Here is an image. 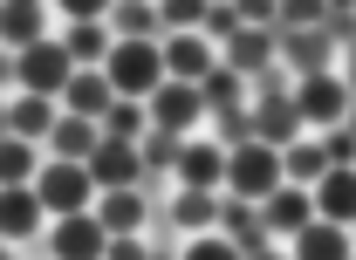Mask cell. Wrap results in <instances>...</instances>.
<instances>
[{
    "label": "cell",
    "mask_w": 356,
    "mask_h": 260,
    "mask_svg": "<svg viewBox=\"0 0 356 260\" xmlns=\"http://www.w3.org/2000/svg\"><path fill=\"white\" fill-rule=\"evenodd\" d=\"M281 151L274 144H240V151H226V185H233V199H267V192H281Z\"/></svg>",
    "instance_id": "obj_1"
},
{
    "label": "cell",
    "mask_w": 356,
    "mask_h": 260,
    "mask_svg": "<svg viewBox=\"0 0 356 260\" xmlns=\"http://www.w3.org/2000/svg\"><path fill=\"white\" fill-rule=\"evenodd\" d=\"M103 76H110V89H124V96H158L165 89V55H158V42H117Z\"/></svg>",
    "instance_id": "obj_2"
},
{
    "label": "cell",
    "mask_w": 356,
    "mask_h": 260,
    "mask_svg": "<svg viewBox=\"0 0 356 260\" xmlns=\"http://www.w3.org/2000/svg\"><path fill=\"white\" fill-rule=\"evenodd\" d=\"M14 83L48 103V96H62V89L76 83V55L62 42H42V48H28V55H14Z\"/></svg>",
    "instance_id": "obj_3"
},
{
    "label": "cell",
    "mask_w": 356,
    "mask_h": 260,
    "mask_svg": "<svg viewBox=\"0 0 356 260\" xmlns=\"http://www.w3.org/2000/svg\"><path fill=\"white\" fill-rule=\"evenodd\" d=\"M89 192H96L89 165H48V172L35 178V199H42V213H55V219L89 213Z\"/></svg>",
    "instance_id": "obj_4"
},
{
    "label": "cell",
    "mask_w": 356,
    "mask_h": 260,
    "mask_svg": "<svg viewBox=\"0 0 356 260\" xmlns=\"http://www.w3.org/2000/svg\"><path fill=\"white\" fill-rule=\"evenodd\" d=\"M55 260H103V247H110V233L96 226V213H69V219H55Z\"/></svg>",
    "instance_id": "obj_5"
},
{
    "label": "cell",
    "mask_w": 356,
    "mask_h": 260,
    "mask_svg": "<svg viewBox=\"0 0 356 260\" xmlns=\"http://www.w3.org/2000/svg\"><path fill=\"white\" fill-rule=\"evenodd\" d=\"M137 172H144V151L137 144H96V158H89V178L103 192H131Z\"/></svg>",
    "instance_id": "obj_6"
},
{
    "label": "cell",
    "mask_w": 356,
    "mask_h": 260,
    "mask_svg": "<svg viewBox=\"0 0 356 260\" xmlns=\"http://www.w3.org/2000/svg\"><path fill=\"white\" fill-rule=\"evenodd\" d=\"M343 110H350V89H343V76H309V83H302L295 117H309V124H343Z\"/></svg>",
    "instance_id": "obj_7"
},
{
    "label": "cell",
    "mask_w": 356,
    "mask_h": 260,
    "mask_svg": "<svg viewBox=\"0 0 356 260\" xmlns=\"http://www.w3.org/2000/svg\"><path fill=\"white\" fill-rule=\"evenodd\" d=\"M315 213L329 219V226H356V172H350V165H329V172H322Z\"/></svg>",
    "instance_id": "obj_8"
},
{
    "label": "cell",
    "mask_w": 356,
    "mask_h": 260,
    "mask_svg": "<svg viewBox=\"0 0 356 260\" xmlns=\"http://www.w3.org/2000/svg\"><path fill=\"white\" fill-rule=\"evenodd\" d=\"M35 226H42L35 185H0V240H28Z\"/></svg>",
    "instance_id": "obj_9"
},
{
    "label": "cell",
    "mask_w": 356,
    "mask_h": 260,
    "mask_svg": "<svg viewBox=\"0 0 356 260\" xmlns=\"http://www.w3.org/2000/svg\"><path fill=\"white\" fill-rule=\"evenodd\" d=\"M158 55H165V76H172V83H206V76H213V48L199 42V35H178V42H165Z\"/></svg>",
    "instance_id": "obj_10"
},
{
    "label": "cell",
    "mask_w": 356,
    "mask_h": 260,
    "mask_svg": "<svg viewBox=\"0 0 356 260\" xmlns=\"http://www.w3.org/2000/svg\"><path fill=\"white\" fill-rule=\"evenodd\" d=\"M178 178H185V192H213L226 178V151L220 144H185L178 151Z\"/></svg>",
    "instance_id": "obj_11"
},
{
    "label": "cell",
    "mask_w": 356,
    "mask_h": 260,
    "mask_svg": "<svg viewBox=\"0 0 356 260\" xmlns=\"http://www.w3.org/2000/svg\"><path fill=\"white\" fill-rule=\"evenodd\" d=\"M295 260H356V254H350V233H343V226L309 219V226L295 233Z\"/></svg>",
    "instance_id": "obj_12"
},
{
    "label": "cell",
    "mask_w": 356,
    "mask_h": 260,
    "mask_svg": "<svg viewBox=\"0 0 356 260\" xmlns=\"http://www.w3.org/2000/svg\"><path fill=\"white\" fill-rule=\"evenodd\" d=\"M42 28H48V14H42V7H28V0H21V7H0V42L14 48V55L42 48V42H48Z\"/></svg>",
    "instance_id": "obj_13"
},
{
    "label": "cell",
    "mask_w": 356,
    "mask_h": 260,
    "mask_svg": "<svg viewBox=\"0 0 356 260\" xmlns=\"http://www.w3.org/2000/svg\"><path fill=\"white\" fill-rule=\"evenodd\" d=\"M261 219H267V233H288V240H295V233L315 219V199H302L295 185H281V192H267V213Z\"/></svg>",
    "instance_id": "obj_14"
},
{
    "label": "cell",
    "mask_w": 356,
    "mask_h": 260,
    "mask_svg": "<svg viewBox=\"0 0 356 260\" xmlns=\"http://www.w3.org/2000/svg\"><path fill=\"white\" fill-rule=\"evenodd\" d=\"M69 96V117H83V124H96V117H110V103H117V89H110V76H76V83L62 89Z\"/></svg>",
    "instance_id": "obj_15"
},
{
    "label": "cell",
    "mask_w": 356,
    "mask_h": 260,
    "mask_svg": "<svg viewBox=\"0 0 356 260\" xmlns=\"http://www.w3.org/2000/svg\"><path fill=\"white\" fill-rule=\"evenodd\" d=\"M151 117L165 130H185V124H199V89L192 83H165L158 96H151Z\"/></svg>",
    "instance_id": "obj_16"
},
{
    "label": "cell",
    "mask_w": 356,
    "mask_h": 260,
    "mask_svg": "<svg viewBox=\"0 0 356 260\" xmlns=\"http://www.w3.org/2000/svg\"><path fill=\"white\" fill-rule=\"evenodd\" d=\"M48 144L62 151V165H89V158H96V124H83V117H62V124L48 130Z\"/></svg>",
    "instance_id": "obj_17"
},
{
    "label": "cell",
    "mask_w": 356,
    "mask_h": 260,
    "mask_svg": "<svg viewBox=\"0 0 356 260\" xmlns=\"http://www.w3.org/2000/svg\"><path fill=\"white\" fill-rule=\"evenodd\" d=\"M96 226H103L110 240H124V233H137V226H144V199H137V192H110V199L96 206Z\"/></svg>",
    "instance_id": "obj_18"
},
{
    "label": "cell",
    "mask_w": 356,
    "mask_h": 260,
    "mask_svg": "<svg viewBox=\"0 0 356 260\" xmlns=\"http://www.w3.org/2000/svg\"><path fill=\"white\" fill-rule=\"evenodd\" d=\"M69 55H76V62H110V35H103V28H96V21H76V28H69Z\"/></svg>",
    "instance_id": "obj_19"
},
{
    "label": "cell",
    "mask_w": 356,
    "mask_h": 260,
    "mask_svg": "<svg viewBox=\"0 0 356 260\" xmlns=\"http://www.w3.org/2000/svg\"><path fill=\"white\" fill-rule=\"evenodd\" d=\"M178 219H185L192 233H213V219H220V199H213V192H178Z\"/></svg>",
    "instance_id": "obj_20"
},
{
    "label": "cell",
    "mask_w": 356,
    "mask_h": 260,
    "mask_svg": "<svg viewBox=\"0 0 356 260\" xmlns=\"http://www.w3.org/2000/svg\"><path fill=\"white\" fill-rule=\"evenodd\" d=\"M281 172L322 178V172H329V151H322V144H288V151H281Z\"/></svg>",
    "instance_id": "obj_21"
},
{
    "label": "cell",
    "mask_w": 356,
    "mask_h": 260,
    "mask_svg": "<svg viewBox=\"0 0 356 260\" xmlns=\"http://www.w3.org/2000/svg\"><path fill=\"white\" fill-rule=\"evenodd\" d=\"M28 172H35V151L21 137H7L0 144V185H28Z\"/></svg>",
    "instance_id": "obj_22"
},
{
    "label": "cell",
    "mask_w": 356,
    "mask_h": 260,
    "mask_svg": "<svg viewBox=\"0 0 356 260\" xmlns=\"http://www.w3.org/2000/svg\"><path fill=\"white\" fill-rule=\"evenodd\" d=\"M42 130H55L48 124V103L42 96H21V103H14V137H42Z\"/></svg>",
    "instance_id": "obj_23"
},
{
    "label": "cell",
    "mask_w": 356,
    "mask_h": 260,
    "mask_svg": "<svg viewBox=\"0 0 356 260\" xmlns=\"http://www.w3.org/2000/svg\"><path fill=\"white\" fill-rule=\"evenodd\" d=\"M103 130H110V144H131L137 130H144V110H137V103H110V117H103Z\"/></svg>",
    "instance_id": "obj_24"
},
{
    "label": "cell",
    "mask_w": 356,
    "mask_h": 260,
    "mask_svg": "<svg viewBox=\"0 0 356 260\" xmlns=\"http://www.w3.org/2000/svg\"><path fill=\"white\" fill-rule=\"evenodd\" d=\"M185 260H240V247H233L226 233H199V240L185 247Z\"/></svg>",
    "instance_id": "obj_25"
},
{
    "label": "cell",
    "mask_w": 356,
    "mask_h": 260,
    "mask_svg": "<svg viewBox=\"0 0 356 260\" xmlns=\"http://www.w3.org/2000/svg\"><path fill=\"white\" fill-rule=\"evenodd\" d=\"M233 62H240V69H261V62H267V35L240 28V35H233Z\"/></svg>",
    "instance_id": "obj_26"
},
{
    "label": "cell",
    "mask_w": 356,
    "mask_h": 260,
    "mask_svg": "<svg viewBox=\"0 0 356 260\" xmlns=\"http://www.w3.org/2000/svg\"><path fill=\"white\" fill-rule=\"evenodd\" d=\"M281 130H295V110H281V103H267V110H261V144H274Z\"/></svg>",
    "instance_id": "obj_27"
},
{
    "label": "cell",
    "mask_w": 356,
    "mask_h": 260,
    "mask_svg": "<svg viewBox=\"0 0 356 260\" xmlns=\"http://www.w3.org/2000/svg\"><path fill=\"white\" fill-rule=\"evenodd\" d=\"M206 96H213V103H233V96H240V76H233V69H213V76H206Z\"/></svg>",
    "instance_id": "obj_28"
},
{
    "label": "cell",
    "mask_w": 356,
    "mask_h": 260,
    "mask_svg": "<svg viewBox=\"0 0 356 260\" xmlns=\"http://www.w3.org/2000/svg\"><path fill=\"white\" fill-rule=\"evenodd\" d=\"M199 21H206V35H240V14L233 7H206Z\"/></svg>",
    "instance_id": "obj_29"
},
{
    "label": "cell",
    "mask_w": 356,
    "mask_h": 260,
    "mask_svg": "<svg viewBox=\"0 0 356 260\" xmlns=\"http://www.w3.org/2000/svg\"><path fill=\"white\" fill-rule=\"evenodd\" d=\"M151 21H158V14H151V7H117V28H124V35H144V28H151Z\"/></svg>",
    "instance_id": "obj_30"
},
{
    "label": "cell",
    "mask_w": 356,
    "mask_h": 260,
    "mask_svg": "<svg viewBox=\"0 0 356 260\" xmlns=\"http://www.w3.org/2000/svg\"><path fill=\"white\" fill-rule=\"evenodd\" d=\"M103 260H144V240L124 233V240H110V247H103Z\"/></svg>",
    "instance_id": "obj_31"
},
{
    "label": "cell",
    "mask_w": 356,
    "mask_h": 260,
    "mask_svg": "<svg viewBox=\"0 0 356 260\" xmlns=\"http://www.w3.org/2000/svg\"><path fill=\"white\" fill-rule=\"evenodd\" d=\"M350 83H356V55H350Z\"/></svg>",
    "instance_id": "obj_32"
},
{
    "label": "cell",
    "mask_w": 356,
    "mask_h": 260,
    "mask_svg": "<svg viewBox=\"0 0 356 260\" xmlns=\"http://www.w3.org/2000/svg\"><path fill=\"white\" fill-rule=\"evenodd\" d=\"M350 247H356V240H350Z\"/></svg>",
    "instance_id": "obj_33"
}]
</instances>
